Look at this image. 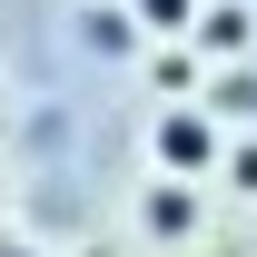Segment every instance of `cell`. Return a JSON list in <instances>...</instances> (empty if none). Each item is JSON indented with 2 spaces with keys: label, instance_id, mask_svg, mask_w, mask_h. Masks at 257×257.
<instances>
[{
  "label": "cell",
  "instance_id": "cell-5",
  "mask_svg": "<svg viewBox=\"0 0 257 257\" xmlns=\"http://www.w3.org/2000/svg\"><path fill=\"white\" fill-rule=\"evenodd\" d=\"M139 30H198V0H139Z\"/></svg>",
  "mask_w": 257,
  "mask_h": 257
},
{
  "label": "cell",
  "instance_id": "cell-1",
  "mask_svg": "<svg viewBox=\"0 0 257 257\" xmlns=\"http://www.w3.org/2000/svg\"><path fill=\"white\" fill-rule=\"evenodd\" d=\"M159 168H178V178L218 168V119H208V109H168L159 119Z\"/></svg>",
  "mask_w": 257,
  "mask_h": 257
},
{
  "label": "cell",
  "instance_id": "cell-6",
  "mask_svg": "<svg viewBox=\"0 0 257 257\" xmlns=\"http://www.w3.org/2000/svg\"><path fill=\"white\" fill-rule=\"evenodd\" d=\"M227 188H247V198H257V139H237V159H227Z\"/></svg>",
  "mask_w": 257,
  "mask_h": 257
},
{
  "label": "cell",
  "instance_id": "cell-2",
  "mask_svg": "<svg viewBox=\"0 0 257 257\" xmlns=\"http://www.w3.org/2000/svg\"><path fill=\"white\" fill-rule=\"evenodd\" d=\"M247 40H257V10H247V0H218V10H198V50H208V60L247 50Z\"/></svg>",
  "mask_w": 257,
  "mask_h": 257
},
{
  "label": "cell",
  "instance_id": "cell-4",
  "mask_svg": "<svg viewBox=\"0 0 257 257\" xmlns=\"http://www.w3.org/2000/svg\"><path fill=\"white\" fill-rule=\"evenodd\" d=\"M208 119H247V128H257V69H227L218 99H208Z\"/></svg>",
  "mask_w": 257,
  "mask_h": 257
},
{
  "label": "cell",
  "instance_id": "cell-3",
  "mask_svg": "<svg viewBox=\"0 0 257 257\" xmlns=\"http://www.w3.org/2000/svg\"><path fill=\"white\" fill-rule=\"evenodd\" d=\"M139 218H149V237H188V188H149Z\"/></svg>",
  "mask_w": 257,
  "mask_h": 257
}]
</instances>
